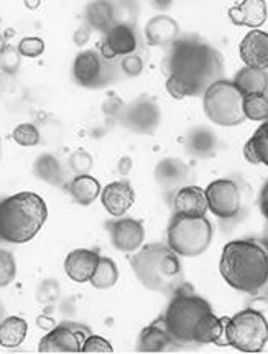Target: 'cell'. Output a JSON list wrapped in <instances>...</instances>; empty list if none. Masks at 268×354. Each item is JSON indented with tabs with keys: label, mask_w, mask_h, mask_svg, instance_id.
<instances>
[{
	"label": "cell",
	"mask_w": 268,
	"mask_h": 354,
	"mask_svg": "<svg viewBox=\"0 0 268 354\" xmlns=\"http://www.w3.org/2000/svg\"><path fill=\"white\" fill-rule=\"evenodd\" d=\"M93 333L89 326L63 322L50 330L38 344L40 353H83L84 341Z\"/></svg>",
	"instance_id": "obj_10"
},
{
	"label": "cell",
	"mask_w": 268,
	"mask_h": 354,
	"mask_svg": "<svg viewBox=\"0 0 268 354\" xmlns=\"http://www.w3.org/2000/svg\"><path fill=\"white\" fill-rule=\"evenodd\" d=\"M155 180L166 193H175L189 181V167L178 158H163L155 167Z\"/></svg>",
	"instance_id": "obj_19"
},
{
	"label": "cell",
	"mask_w": 268,
	"mask_h": 354,
	"mask_svg": "<svg viewBox=\"0 0 268 354\" xmlns=\"http://www.w3.org/2000/svg\"><path fill=\"white\" fill-rule=\"evenodd\" d=\"M268 8L265 0H242L239 6L229 8V19L237 27L258 28L267 21Z\"/></svg>",
	"instance_id": "obj_21"
},
{
	"label": "cell",
	"mask_w": 268,
	"mask_h": 354,
	"mask_svg": "<svg viewBox=\"0 0 268 354\" xmlns=\"http://www.w3.org/2000/svg\"><path fill=\"white\" fill-rule=\"evenodd\" d=\"M89 37H90V27H88V25H83V27H79L76 30L73 40H75L76 46H84L86 43L89 41Z\"/></svg>",
	"instance_id": "obj_42"
},
{
	"label": "cell",
	"mask_w": 268,
	"mask_h": 354,
	"mask_svg": "<svg viewBox=\"0 0 268 354\" xmlns=\"http://www.w3.org/2000/svg\"><path fill=\"white\" fill-rule=\"evenodd\" d=\"M211 312L213 308L209 301L196 295L191 285L184 282L173 293V299L162 318L176 346H191L196 344L198 331Z\"/></svg>",
	"instance_id": "obj_5"
},
{
	"label": "cell",
	"mask_w": 268,
	"mask_h": 354,
	"mask_svg": "<svg viewBox=\"0 0 268 354\" xmlns=\"http://www.w3.org/2000/svg\"><path fill=\"white\" fill-rule=\"evenodd\" d=\"M37 325L40 326L41 330L50 331V330H53V328L56 326V323H55L53 318H48V317H45V315H41V317L37 318Z\"/></svg>",
	"instance_id": "obj_45"
},
{
	"label": "cell",
	"mask_w": 268,
	"mask_h": 354,
	"mask_svg": "<svg viewBox=\"0 0 268 354\" xmlns=\"http://www.w3.org/2000/svg\"><path fill=\"white\" fill-rule=\"evenodd\" d=\"M115 12V24H124L133 27L137 21V17L140 14L137 0H112Z\"/></svg>",
	"instance_id": "obj_32"
},
{
	"label": "cell",
	"mask_w": 268,
	"mask_h": 354,
	"mask_svg": "<svg viewBox=\"0 0 268 354\" xmlns=\"http://www.w3.org/2000/svg\"><path fill=\"white\" fill-rule=\"evenodd\" d=\"M119 66L120 71H122L125 76L137 77L142 75V71H144V58L138 53H131L127 56H122Z\"/></svg>",
	"instance_id": "obj_39"
},
{
	"label": "cell",
	"mask_w": 268,
	"mask_h": 354,
	"mask_svg": "<svg viewBox=\"0 0 268 354\" xmlns=\"http://www.w3.org/2000/svg\"><path fill=\"white\" fill-rule=\"evenodd\" d=\"M17 48L25 58H38L45 53V41L40 37H25L19 41Z\"/></svg>",
	"instance_id": "obj_36"
},
{
	"label": "cell",
	"mask_w": 268,
	"mask_h": 354,
	"mask_svg": "<svg viewBox=\"0 0 268 354\" xmlns=\"http://www.w3.org/2000/svg\"><path fill=\"white\" fill-rule=\"evenodd\" d=\"M37 299L41 305H55L59 299V283L55 279L45 280L40 287H38Z\"/></svg>",
	"instance_id": "obj_37"
},
{
	"label": "cell",
	"mask_w": 268,
	"mask_h": 354,
	"mask_svg": "<svg viewBox=\"0 0 268 354\" xmlns=\"http://www.w3.org/2000/svg\"><path fill=\"white\" fill-rule=\"evenodd\" d=\"M226 343L242 353H260L268 343V322L260 312L245 308L227 317Z\"/></svg>",
	"instance_id": "obj_8"
},
{
	"label": "cell",
	"mask_w": 268,
	"mask_h": 354,
	"mask_svg": "<svg viewBox=\"0 0 268 354\" xmlns=\"http://www.w3.org/2000/svg\"><path fill=\"white\" fill-rule=\"evenodd\" d=\"M33 174L40 180L46 181V183L55 185V187L63 185L64 181V171H63L61 162L51 153H41L40 157L35 160Z\"/></svg>",
	"instance_id": "obj_29"
},
{
	"label": "cell",
	"mask_w": 268,
	"mask_h": 354,
	"mask_svg": "<svg viewBox=\"0 0 268 354\" xmlns=\"http://www.w3.org/2000/svg\"><path fill=\"white\" fill-rule=\"evenodd\" d=\"M258 205H260V211L263 214V218L267 219L268 223V181L263 185L262 192H260V200H258Z\"/></svg>",
	"instance_id": "obj_43"
},
{
	"label": "cell",
	"mask_w": 268,
	"mask_h": 354,
	"mask_svg": "<svg viewBox=\"0 0 268 354\" xmlns=\"http://www.w3.org/2000/svg\"><path fill=\"white\" fill-rule=\"evenodd\" d=\"M138 282L151 292L175 293L184 283L180 256L168 244H146L131 256Z\"/></svg>",
	"instance_id": "obj_4"
},
{
	"label": "cell",
	"mask_w": 268,
	"mask_h": 354,
	"mask_svg": "<svg viewBox=\"0 0 268 354\" xmlns=\"http://www.w3.org/2000/svg\"><path fill=\"white\" fill-rule=\"evenodd\" d=\"M262 244L265 245L267 250H268V227L265 230V234H263V241H262Z\"/></svg>",
	"instance_id": "obj_49"
},
{
	"label": "cell",
	"mask_w": 268,
	"mask_h": 354,
	"mask_svg": "<svg viewBox=\"0 0 268 354\" xmlns=\"http://www.w3.org/2000/svg\"><path fill=\"white\" fill-rule=\"evenodd\" d=\"M186 150L189 155L198 158H209L213 157L218 147V139L214 132L207 127H196L188 132L184 140Z\"/></svg>",
	"instance_id": "obj_26"
},
{
	"label": "cell",
	"mask_w": 268,
	"mask_h": 354,
	"mask_svg": "<svg viewBox=\"0 0 268 354\" xmlns=\"http://www.w3.org/2000/svg\"><path fill=\"white\" fill-rule=\"evenodd\" d=\"M242 109H244L245 119L260 120V122H263V120H268L267 94H250V96H244Z\"/></svg>",
	"instance_id": "obj_31"
},
{
	"label": "cell",
	"mask_w": 268,
	"mask_h": 354,
	"mask_svg": "<svg viewBox=\"0 0 268 354\" xmlns=\"http://www.w3.org/2000/svg\"><path fill=\"white\" fill-rule=\"evenodd\" d=\"M213 241V224L206 216L173 214L166 231V244L180 257H196L206 252Z\"/></svg>",
	"instance_id": "obj_6"
},
{
	"label": "cell",
	"mask_w": 268,
	"mask_h": 354,
	"mask_svg": "<svg viewBox=\"0 0 268 354\" xmlns=\"http://www.w3.org/2000/svg\"><path fill=\"white\" fill-rule=\"evenodd\" d=\"M119 70L115 59L104 58L101 51L84 50L73 62V80L83 88L101 89L117 81Z\"/></svg>",
	"instance_id": "obj_9"
},
{
	"label": "cell",
	"mask_w": 268,
	"mask_h": 354,
	"mask_svg": "<svg viewBox=\"0 0 268 354\" xmlns=\"http://www.w3.org/2000/svg\"><path fill=\"white\" fill-rule=\"evenodd\" d=\"M68 192L77 205L89 206L101 196V183L97 178L86 175H76L75 178L68 183Z\"/></svg>",
	"instance_id": "obj_25"
},
{
	"label": "cell",
	"mask_w": 268,
	"mask_h": 354,
	"mask_svg": "<svg viewBox=\"0 0 268 354\" xmlns=\"http://www.w3.org/2000/svg\"><path fill=\"white\" fill-rule=\"evenodd\" d=\"M20 59L21 55L19 48L7 45L6 50L0 53V70L6 73V75H15L20 70Z\"/></svg>",
	"instance_id": "obj_35"
},
{
	"label": "cell",
	"mask_w": 268,
	"mask_h": 354,
	"mask_svg": "<svg viewBox=\"0 0 268 354\" xmlns=\"http://www.w3.org/2000/svg\"><path fill=\"white\" fill-rule=\"evenodd\" d=\"M101 254L93 249H75L64 259V272L73 282L86 283L93 277Z\"/></svg>",
	"instance_id": "obj_17"
},
{
	"label": "cell",
	"mask_w": 268,
	"mask_h": 354,
	"mask_svg": "<svg viewBox=\"0 0 268 354\" xmlns=\"http://www.w3.org/2000/svg\"><path fill=\"white\" fill-rule=\"evenodd\" d=\"M25 6H27L30 10H33V8L40 6V0H25Z\"/></svg>",
	"instance_id": "obj_47"
},
{
	"label": "cell",
	"mask_w": 268,
	"mask_h": 354,
	"mask_svg": "<svg viewBox=\"0 0 268 354\" xmlns=\"http://www.w3.org/2000/svg\"><path fill=\"white\" fill-rule=\"evenodd\" d=\"M0 158H2V147H0Z\"/></svg>",
	"instance_id": "obj_50"
},
{
	"label": "cell",
	"mask_w": 268,
	"mask_h": 354,
	"mask_svg": "<svg viewBox=\"0 0 268 354\" xmlns=\"http://www.w3.org/2000/svg\"><path fill=\"white\" fill-rule=\"evenodd\" d=\"M83 353H114V348L106 338L90 333L84 341Z\"/></svg>",
	"instance_id": "obj_40"
},
{
	"label": "cell",
	"mask_w": 268,
	"mask_h": 354,
	"mask_svg": "<svg viewBox=\"0 0 268 354\" xmlns=\"http://www.w3.org/2000/svg\"><path fill=\"white\" fill-rule=\"evenodd\" d=\"M232 83L240 91L242 96H250V94H265L268 89V75L267 70H258V68L244 66L236 73Z\"/></svg>",
	"instance_id": "obj_24"
},
{
	"label": "cell",
	"mask_w": 268,
	"mask_h": 354,
	"mask_svg": "<svg viewBox=\"0 0 268 354\" xmlns=\"http://www.w3.org/2000/svg\"><path fill=\"white\" fill-rule=\"evenodd\" d=\"M176 346L175 339L171 338L170 331L166 330L165 322L160 317L155 319L153 323H150L149 326H145L142 330L140 336H138V344L137 351L140 353H163L170 351Z\"/></svg>",
	"instance_id": "obj_20"
},
{
	"label": "cell",
	"mask_w": 268,
	"mask_h": 354,
	"mask_svg": "<svg viewBox=\"0 0 268 354\" xmlns=\"http://www.w3.org/2000/svg\"><path fill=\"white\" fill-rule=\"evenodd\" d=\"M111 243L115 249L125 254H133L142 248L145 239V227L142 221L132 218H117L115 221L106 223Z\"/></svg>",
	"instance_id": "obj_13"
},
{
	"label": "cell",
	"mask_w": 268,
	"mask_h": 354,
	"mask_svg": "<svg viewBox=\"0 0 268 354\" xmlns=\"http://www.w3.org/2000/svg\"><path fill=\"white\" fill-rule=\"evenodd\" d=\"M244 157L253 165L262 163V165L268 167V120H263L258 125L253 136L244 145Z\"/></svg>",
	"instance_id": "obj_27"
},
{
	"label": "cell",
	"mask_w": 268,
	"mask_h": 354,
	"mask_svg": "<svg viewBox=\"0 0 268 354\" xmlns=\"http://www.w3.org/2000/svg\"><path fill=\"white\" fill-rule=\"evenodd\" d=\"M173 2H175V0H151V6H153L160 12H166L171 8Z\"/></svg>",
	"instance_id": "obj_46"
},
{
	"label": "cell",
	"mask_w": 268,
	"mask_h": 354,
	"mask_svg": "<svg viewBox=\"0 0 268 354\" xmlns=\"http://www.w3.org/2000/svg\"><path fill=\"white\" fill-rule=\"evenodd\" d=\"M104 112H106L109 118H114V119H120V115H122V112L125 109V104L117 96H111L107 99L106 102H104Z\"/></svg>",
	"instance_id": "obj_41"
},
{
	"label": "cell",
	"mask_w": 268,
	"mask_h": 354,
	"mask_svg": "<svg viewBox=\"0 0 268 354\" xmlns=\"http://www.w3.org/2000/svg\"><path fill=\"white\" fill-rule=\"evenodd\" d=\"M171 206L175 214L206 216L209 211L206 189L196 187V185H184L173 193Z\"/></svg>",
	"instance_id": "obj_18"
},
{
	"label": "cell",
	"mask_w": 268,
	"mask_h": 354,
	"mask_svg": "<svg viewBox=\"0 0 268 354\" xmlns=\"http://www.w3.org/2000/svg\"><path fill=\"white\" fill-rule=\"evenodd\" d=\"M101 203L111 216L122 218L135 203V192L127 180L112 181L102 188Z\"/></svg>",
	"instance_id": "obj_15"
},
{
	"label": "cell",
	"mask_w": 268,
	"mask_h": 354,
	"mask_svg": "<svg viewBox=\"0 0 268 354\" xmlns=\"http://www.w3.org/2000/svg\"><path fill=\"white\" fill-rule=\"evenodd\" d=\"M138 48V37L135 28L131 25L115 24L109 32L104 33L101 43V55L107 59H115L120 56L135 53Z\"/></svg>",
	"instance_id": "obj_14"
},
{
	"label": "cell",
	"mask_w": 268,
	"mask_h": 354,
	"mask_svg": "<svg viewBox=\"0 0 268 354\" xmlns=\"http://www.w3.org/2000/svg\"><path fill=\"white\" fill-rule=\"evenodd\" d=\"M17 262L10 250L0 249V288L7 287L15 280Z\"/></svg>",
	"instance_id": "obj_34"
},
{
	"label": "cell",
	"mask_w": 268,
	"mask_h": 354,
	"mask_svg": "<svg viewBox=\"0 0 268 354\" xmlns=\"http://www.w3.org/2000/svg\"><path fill=\"white\" fill-rule=\"evenodd\" d=\"M239 55L245 66L268 70V33L258 28L250 30L247 35L242 38Z\"/></svg>",
	"instance_id": "obj_16"
},
{
	"label": "cell",
	"mask_w": 268,
	"mask_h": 354,
	"mask_svg": "<svg viewBox=\"0 0 268 354\" xmlns=\"http://www.w3.org/2000/svg\"><path fill=\"white\" fill-rule=\"evenodd\" d=\"M206 198L209 211L220 219H232L240 213V188L236 181L220 178L207 185Z\"/></svg>",
	"instance_id": "obj_12"
},
{
	"label": "cell",
	"mask_w": 268,
	"mask_h": 354,
	"mask_svg": "<svg viewBox=\"0 0 268 354\" xmlns=\"http://www.w3.org/2000/svg\"><path fill=\"white\" fill-rule=\"evenodd\" d=\"M48 219V206L40 195L20 192L0 200V241L30 243Z\"/></svg>",
	"instance_id": "obj_3"
},
{
	"label": "cell",
	"mask_w": 268,
	"mask_h": 354,
	"mask_svg": "<svg viewBox=\"0 0 268 354\" xmlns=\"http://www.w3.org/2000/svg\"><path fill=\"white\" fill-rule=\"evenodd\" d=\"M93 165L94 160L90 157V153L86 152V150H76V152L71 153V157H69V168H71L76 175L89 174Z\"/></svg>",
	"instance_id": "obj_38"
},
{
	"label": "cell",
	"mask_w": 268,
	"mask_h": 354,
	"mask_svg": "<svg viewBox=\"0 0 268 354\" xmlns=\"http://www.w3.org/2000/svg\"><path fill=\"white\" fill-rule=\"evenodd\" d=\"M132 167H133V162H132L131 157H122L117 163V170L122 176H127L128 174H131Z\"/></svg>",
	"instance_id": "obj_44"
},
{
	"label": "cell",
	"mask_w": 268,
	"mask_h": 354,
	"mask_svg": "<svg viewBox=\"0 0 268 354\" xmlns=\"http://www.w3.org/2000/svg\"><path fill=\"white\" fill-rule=\"evenodd\" d=\"M244 96L229 80H218L202 94V107L211 122L222 127H236L245 120L242 109Z\"/></svg>",
	"instance_id": "obj_7"
},
{
	"label": "cell",
	"mask_w": 268,
	"mask_h": 354,
	"mask_svg": "<svg viewBox=\"0 0 268 354\" xmlns=\"http://www.w3.org/2000/svg\"><path fill=\"white\" fill-rule=\"evenodd\" d=\"M219 272L229 287L255 295L268 283V250L255 239H237L224 245Z\"/></svg>",
	"instance_id": "obj_2"
},
{
	"label": "cell",
	"mask_w": 268,
	"mask_h": 354,
	"mask_svg": "<svg viewBox=\"0 0 268 354\" xmlns=\"http://www.w3.org/2000/svg\"><path fill=\"white\" fill-rule=\"evenodd\" d=\"M119 120L128 131L142 133V136H151L158 129L162 112L153 97L142 96L125 106Z\"/></svg>",
	"instance_id": "obj_11"
},
{
	"label": "cell",
	"mask_w": 268,
	"mask_h": 354,
	"mask_svg": "<svg viewBox=\"0 0 268 354\" xmlns=\"http://www.w3.org/2000/svg\"><path fill=\"white\" fill-rule=\"evenodd\" d=\"M86 25L90 30L107 33L115 25V12L112 0H93L84 10Z\"/></svg>",
	"instance_id": "obj_23"
},
{
	"label": "cell",
	"mask_w": 268,
	"mask_h": 354,
	"mask_svg": "<svg viewBox=\"0 0 268 354\" xmlns=\"http://www.w3.org/2000/svg\"><path fill=\"white\" fill-rule=\"evenodd\" d=\"M0 313H2V308H0Z\"/></svg>",
	"instance_id": "obj_51"
},
{
	"label": "cell",
	"mask_w": 268,
	"mask_h": 354,
	"mask_svg": "<svg viewBox=\"0 0 268 354\" xmlns=\"http://www.w3.org/2000/svg\"><path fill=\"white\" fill-rule=\"evenodd\" d=\"M119 280V269L117 264L109 257L99 259L96 270H94L93 277H90L89 282L93 283L94 288L97 290H107V288H112Z\"/></svg>",
	"instance_id": "obj_30"
},
{
	"label": "cell",
	"mask_w": 268,
	"mask_h": 354,
	"mask_svg": "<svg viewBox=\"0 0 268 354\" xmlns=\"http://www.w3.org/2000/svg\"><path fill=\"white\" fill-rule=\"evenodd\" d=\"M166 91L171 97L202 96L214 81L224 77V59L218 50L198 38H178L166 62Z\"/></svg>",
	"instance_id": "obj_1"
},
{
	"label": "cell",
	"mask_w": 268,
	"mask_h": 354,
	"mask_svg": "<svg viewBox=\"0 0 268 354\" xmlns=\"http://www.w3.org/2000/svg\"><path fill=\"white\" fill-rule=\"evenodd\" d=\"M146 43L151 46H170L180 38V27L168 15H155L145 25Z\"/></svg>",
	"instance_id": "obj_22"
},
{
	"label": "cell",
	"mask_w": 268,
	"mask_h": 354,
	"mask_svg": "<svg viewBox=\"0 0 268 354\" xmlns=\"http://www.w3.org/2000/svg\"><path fill=\"white\" fill-rule=\"evenodd\" d=\"M12 139L21 147H35L40 144L41 133L37 125L25 122V124H19L14 129V132H12Z\"/></svg>",
	"instance_id": "obj_33"
},
{
	"label": "cell",
	"mask_w": 268,
	"mask_h": 354,
	"mask_svg": "<svg viewBox=\"0 0 268 354\" xmlns=\"http://www.w3.org/2000/svg\"><path fill=\"white\" fill-rule=\"evenodd\" d=\"M6 46H7V40H6V37L0 35V53H2V51L6 50Z\"/></svg>",
	"instance_id": "obj_48"
},
{
	"label": "cell",
	"mask_w": 268,
	"mask_h": 354,
	"mask_svg": "<svg viewBox=\"0 0 268 354\" xmlns=\"http://www.w3.org/2000/svg\"><path fill=\"white\" fill-rule=\"evenodd\" d=\"M28 323L21 317H7L0 323V346L14 349L19 348L27 338Z\"/></svg>",
	"instance_id": "obj_28"
}]
</instances>
